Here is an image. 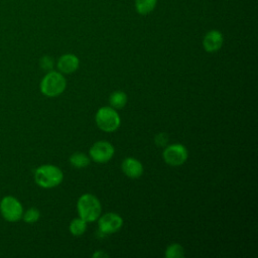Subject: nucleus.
Instances as JSON below:
<instances>
[{"instance_id": "f257e3e1", "label": "nucleus", "mask_w": 258, "mask_h": 258, "mask_svg": "<svg viewBox=\"0 0 258 258\" xmlns=\"http://www.w3.org/2000/svg\"><path fill=\"white\" fill-rule=\"evenodd\" d=\"M63 173L59 167L53 164H43L34 171V180L37 185L43 188H52L60 184Z\"/></svg>"}, {"instance_id": "f03ea898", "label": "nucleus", "mask_w": 258, "mask_h": 258, "mask_svg": "<svg viewBox=\"0 0 258 258\" xmlns=\"http://www.w3.org/2000/svg\"><path fill=\"white\" fill-rule=\"evenodd\" d=\"M79 217L87 223H92L98 220L101 215L102 206L99 199L92 194L82 195L77 203Z\"/></svg>"}, {"instance_id": "7ed1b4c3", "label": "nucleus", "mask_w": 258, "mask_h": 258, "mask_svg": "<svg viewBox=\"0 0 258 258\" xmlns=\"http://www.w3.org/2000/svg\"><path fill=\"white\" fill-rule=\"evenodd\" d=\"M39 88L42 95L49 98L57 97L64 92L67 88V80L61 73L49 71L42 78Z\"/></svg>"}, {"instance_id": "20e7f679", "label": "nucleus", "mask_w": 258, "mask_h": 258, "mask_svg": "<svg viewBox=\"0 0 258 258\" xmlns=\"http://www.w3.org/2000/svg\"><path fill=\"white\" fill-rule=\"evenodd\" d=\"M95 121L99 129L104 132H114L120 127L121 124L119 114L110 106L100 108L96 113Z\"/></svg>"}, {"instance_id": "39448f33", "label": "nucleus", "mask_w": 258, "mask_h": 258, "mask_svg": "<svg viewBox=\"0 0 258 258\" xmlns=\"http://www.w3.org/2000/svg\"><path fill=\"white\" fill-rule=\"evenodd\" d=\"M23 207L18 199L12 196L4 197L0 202V213L7 222H17L22 219Z\"/></svg>"}, {"instance_id": "423d86ee", "label": "nucleus", "mask_w": 258, "mask_h": 258, "mask_svg": "<svg viewBox=\"0 0 258 258\" xmlns=\"http://www.w3.org/2000/svg\"><path fill=\"white\" fill-rule=\"evenodd\" d=\"M123 226V219L116 213H106L98 218V237H105L107 235L118 232Z\"/></svg>"}, {"instance_id": "0eeeda50", "label": "nucleus", "mask_w": 258, "mask_h": 258, "mask_svg": "<svg viewBox=\"0 0 258 258\" xmlns=\"http://www.w3.org/2000/svg\"><path fill=\"white\" fill-rule=\"evenodd\" d=\"M162 157L166 164L170 166H179L186 161L188 157V151L184 145L180 143H174L165 147L162 153Z\"/></svg>"}, {"instance_id": "6e6552de", "label": "nucleus", "mask_w": 258, "mask_h": 258, "mask_svg": "<svg viewBox=\"0 0 258 258\" xmlns=\"http://www.w3.org/2000/svg\"><path fill=\"white\" fill-rule=\"evenodd\" d=\"M114 153H115L114 146L110 142L105 140H100L95 142L89 150L90 158L97 163L108 162L114 156Z\"/></svg>"}, {"instance_id": "1a4fd4ad", "label": "nucleus", "mask_w": 258, "mask_h": 258, "mask_svg": "<svg viewBox=\"0 0 258 258\" xmlns=\"http://www.w3.org/2000/svg\"><path fill=\"white\" fill-rule=\"evenodd\" d=\"M224 42V37L221 31L217 29H212L208 31L203 39V46L207 52L218 51Z\"/></svg>"}, {"instance_id": "9d476101", "label": "nucleus", "mask_w": 258, "mask_h": 258, "mask_svg": "<svg viewBox=\"0 0 258 258\" xmlns=\"http://www.w3.org/2000/svg\"><path fill=\"white\" fill-rule=\"evenodd\" d=\"M121 169L127 177L132 179L139 178L143 174L142 163L134 157L125 158L121 163Z\"/></svg>"}, {"instance_id": "9b49d317", "label": "nucleus", "mask_w": 258, "mask_h": 258, "mask_svg": "<svg viewBox=\"0 0 258 258\" xmlns=\"http://www.w3.org/2000/svg\"><path fill=\"white\" fill-rule=\"evenodd\" d=\"M56 66L59 73L62 75H70L78 70L80 66V59L76 54L66 53L58 58Z\"/></svg>"}, {"instance_id": "f8f14e48", "label": "nucleus", "mask_w": 258, "mask_h": 258, "mask_svg": "<svg viewBox=\"0 0 258 258\" xmlns=\"http://www.w3.org/2000/svg\"><path fill=\"white\" fill-rule=\"evenodd\" d=\"M127 95L123 91H115L109 97V105L115 110L124 108L127 104Z\"/></svg>"}, {"instance_id": "ddd939ff", "label": "nucleus", "mask_w": 258, "mask_h": 258, "mask_svg": "<svg viewBox=\"0 0 258 258\" xmlns=\"http://www.w3.org/2000/svg\"><path fill=\"white\" fill-rule=\"evenodd\" d=\"M69 161L76 168H85L90 164L91 158L84 152H75L70 156Z\"/></svg>"}, {"instance_id": "4468645a", "label": "nucleus", "mask_w": 258, "mask_h": 258, "mask_svg": "<svg viewBox=\"0 0 258 258\" xmlns=\"http://www.w3.org/2000/svg\"><path fill=\"white\" fill-rule=\"evenodd\" d=\"M157 4V0H135V9L141 15L151 13Z\"/></svg>"}, {"instance_id": "2eb2a0df", "label": "nucleus", "mask_w": 258, "mask_h": 258, "mask_svg": "<svg viewBox=\"0 0 258 258\" xmlns=\"http://www.w3.org/2000/svg\"><path fill=\"white\" fill-rule=\"evenodd\" d=\"M69 230H70L71 234L74 236H77V237L82 236L87 230V222L84 221L83 219H81L80 217L76 218L73 221H71Z\"/></svg>"}, {"instance_id": "dca6fc26", "label": "nucleus", "mask_w": 258, "mask_h": 258, "mask_svg": "<svg viewBox=\"0 0 258 258\" xmlns=\"http://www.w3.org/2000/svg\"><path fill=\"white\" fill-rule=\"evenodd\" d=\"M164 255L166 258H182L184 256V250L180 244L172 243L166 247Z\"/></svg>"}, {"instance_id": "f3484780", "label": "nucleus", "mask_w": 258, "mask_h": 258, "mask_svg": "<svg viewBox=\"0 0 258 258\" xmlns=\"http://www.w3.org/2000/svg\"><path fill=\"white\" fill-rule=\"evenodd\" d=\"M39 217H40V212L36 208H29L28 210L23 212V215H22L23 221L28 224L37 222Z\"/></svg>"}, {"instance_id": "a211bd4d", "label": "nucleus", "mask_w": 258, "mask_h": 258, "mask_svg": "<svg viewBox=\"0 0 258 258\" xmlns=\"http://www.w3.org/2000/svg\"><path fill=\"white\" fill-rule=\"evenodd\" d=\"M53 64H54L53 58L49 55H43L39 60V66L44 71H48V72L51 71L53 68Z\"/></svg>"}, {"instance_id": "6ab92c4d", "label": "nucleus", "mask_w": 258, "mask_h": 258, "mask_svg": "<svg viewBox=\"0 0 258 258\" xmlns=\"http://www.w3.org/2000/svg\"><path fill=\"white\" fill-rule=\"evenodd\" d=\"M168 135L166 133H158L155 137H154V142L157 146H165L168 143Z\"/></svg>"}, {"instance_id": "aec40b11", "label": "nucleus", "mask_w": 258, "mask_h": 258, "mask_svg": "<svg viewBox=\"0 0 258 258\" xmlns=\"http://www.w3.org/2000/svg\"><path fill=\"white\" fill-rule=\"evenodd\" d=\"M92 257L93 258H105V257H109V255L105 251H103V250H98V251L93 253Z\"/></svg>"}]
</instances>
